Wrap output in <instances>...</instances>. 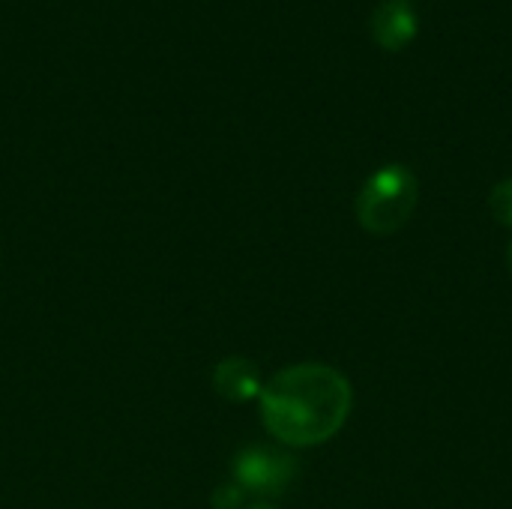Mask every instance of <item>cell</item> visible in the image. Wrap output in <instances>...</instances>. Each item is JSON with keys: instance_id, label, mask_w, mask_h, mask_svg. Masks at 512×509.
Masks as SVG:
<instances>
[{"instance_id": "obj_1", "label": "cell", "mask_w": 512, "mask_h": 509, "mask_svg": "<svg viewBox=\"0 0 512 509\" xmlns=\"http://www.w3.org/2000/svg\"><path fill=\"white\" fill-rule=\"evenodd\" d=\"M261 420L267 432L288 447H318L348 423L351 381L324 363L282 369L261 387Z\"/></svg>"}, {"instance_id": "obj_2", "label": "cell", "mask_w": 512, "mask_h": 509, "mask_svg": "<svg viewBox=\"0 0 512 509\" xmlns=\"http://www.w3.org/2000/svg\"><path fill=\"white\" fill-rule=\"evenodd\" d=\"M420 204V183L405 165L378 168L357 195V219L375 237L402 231Z\"/></svg>"}, {"instance_id": "obj_3", "label": "cell", "mask_w": 512, "mask_h": 509, "mask_svg": "<svg viewBox=\"0 0 512 509\" xmlns=\"http://www.w3.org/2000/svg\"><path fill=\"white\" fill-rule=\"evenodd\" d=\"M231 471H234V483L243 492H255L264 498L285 495L297 480L294 456L273 447H246L243 453H237Z\"/></svg>"}, {"instance_id": "obj_4", "label": "cell", "mask_w": 512, "mask_h": 509, "mask_svg": "<svg viewBox=\"0 0 512 509\" xmlns=\"http://www.w3.org/2000/svg\"><path fill=\"white\" fill-rule=\"evenodd\" d=\"M417 27L420 24H417V15L408 0H384L375 6V12L369 18L372 39L387 51L408 48L417 36Z\"/></svg>"}, {"instance_id": "obj_5", "label": "cell", "mask_w": 512, "mask_h": 509, "mask_svg": "<svg viewBox=\"0 0 512 509\" xmlns=\"http://www.w3.org/2000/svg\"><path fill=\"white\" fill-rule=\"evenodd\" d=\"M213 387L219 396H225L228 402H249L255 396H261V375L258 366L246 357H228L216 366L213 372Z\"/></svg>"}, {"instance_id": "obj_6", "label": "cell", "mask_w": 512, "mask_h": 509, "mask_svg": "<svg viewBox=\"0 0 512 509\" xmlns=\"http://www.w3.org/2000/svg\"><path fill=\"white\" fill-rule=\"evenodd\" d=\"M489 210H492V216H495L504 228H512V177L501 180V183L489 192Z\"/></svg>"}, {"instance_id": "obj_7", "label": "cell", "mask_w": 512, "mask_h": 509, "mask_svg": "<svg viewBox=\"0 0 512 509\" xmlns=\"http://www.w3.org/2000/svg\"><path fill=\"white\" fill-rule=\"evenodd\" d=\"M240 501H243V489L237 483H228V486L216 489V495H213V507L216 509H234L240 507Z\"/></svg>"}, {"instance_id": "obj_8", "label": "cell", "mask_w": 512, "mask_h": 509, "mask_svg": "<svg viewBox=\"0 0 512 509\" xmlns=\"http://www.w3.org/2000/svg\"><path fill=\"white\" fill-rule=\"evenodd\" d=\"M246 509H276V507H270V504H255V507H246Z\"/></svg>"}, {"instance_id": "obj_9", "label": "cell", "mask_w": 512, "mask_h": 509, "mask_svg": "<svg viewBox=\"0 0 512 509\" xmlns=\"http://www.w3.org/2000/svg\"><path fill=\"white\" fill-rule=\"evenodd\" d=\"M510 273H512V246H510Z\"/></svg>"}]
</instances>
